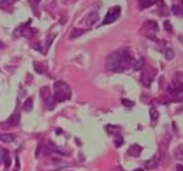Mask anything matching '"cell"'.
I'll list each match as a JSON object with an SVG mask.
<instances>
[{"instance_id": "cell-1", "label": "cell", "mask_w": 183, "mask_h": 171, "mask_svg": "<svg viewBox=\"0 0 183 171\" xmlns=\"http://www.w3.org/2000/svg\"><path fill=\"white\" fill-rule=\"evenodd\" d=\"M106 68L113 72H123L126 68H128V65L122 61L120 52H117L107 58Z\"/></svg>"}, {"instance_id": "cell-2", "label": "cell", "mask_w": 183, "mask_h": 171, "mask_svg": "<svg viewBox=\"0 0 183 171\" xmlns=\"http://www.w3.org/2000/svg\"><path fill=\"white\" fill-rule=\"evenodd\" d=\"M71 97V89L69 86L63 81L55 83V95L54 99L57 102H62Z\"/></svg>"}, {"instance_id": "cell-3", "label": "cell", "mask_w": 183, "mask_h": 171, "mask_svg": "<svg viewBox=\"0 0 183 171\" xmlns=\"http://www.w3.org/2000/svg\"><path fill=\"white\" fill-rule=\"evenodd\" d=\"M120 13H121V8L119 6H115V7L111 8L107 12V13L104 19V21H103V24H110L113 21H115L120 16Z\"/></svg>"}, {"instance_id": "cell-4", "label": "cell", "mask_w": 183, "mask_h": 171, "mask_svg": "<svg viewBox=\"0 0 183 171\" xmlns=\"http://www.w3.org/2000/svg\"><path fill=\"white\" fill-rule=\"evenodd\" d=\"M98 19H99L98 13L97 12H91L85 17L84 22H85L87 27H91L94 24L97 23V21L98 20Z\"/></svg>"}, {"instance_id": "cell-5", "label": "cell", "mask_w": 183, "mask_h": 171, "mask_svg": "<svg viewBox=\"0 0 183 171\" xmlns=\"http://www.w3.org/2000/svg\"><path fill=\"white\" fill-rule=\"evenodd\" d=\"M141 151H142V148H141L139 145H138V144H132V145L129 148L128 153H129L130 155L133 156V157H138V156H139Z\"/></svg>"}, {"instance_id": "cell-6", "label": "cell", "mask_w": 183, "mask_h": 171, "mask_svg": "<svg viewBox=\"0 0 183 171\" xmlns=\"http://www.w3.org/2000/svg\"><path fill=\"white\" fill-rule=\"evenodd\" d=\"M157 166H158V159L155 158V156L152 159H150L149 161H147V163H146V169L148 170H153V169H156Z\"/></svg>"}, {"instance_id": "cell-7", "label": "cell", "mask_w": 183, "mask_h": 171, "mask_svg": "<svg viewBox=\"0 0 183 171\" xmlns=\"http://www.w3.org/2000/svg\"><path fill=\"white\" fill-rule=\"evenodd\" d=\"M20 121V113L18 111H15L12 116L10 117V119L7 121V123L10 125V126H16L18 125Z\"/></svg>"}, {"instance_id": "cell-8", "label": "cell", "mask_w": 183, "mask_h": 171, "mask_svg": "<svg viewBox=\"0 0 183 171\" xmlns=\"http://www.w3.org/2000/svg\"><path fill=\"white\" fill-rule=\"evenodd\" d=\"M85 33V30L80 29V28H73L70 34V39H75L79 37H81L82 34Z\"/></svg>"}, {"instance_id": "cell-9", "label": "cell", "mask_w": 183, "mask_h": 171, "mask_svg": "<svg viewBox=\"0 0 183 171\" xmlns=\"http://www.w3.org/2000/svg\"><path fill=\"white\" fill-rule=\"evenodd\" d=\"M40 96L44 99V100H48L50 97V91H49V87L45 86L40 88Z\"/></svg>"}, {"instance_id": "cell-10", "label": "cell", "mask_w": 183, "mask_h": 171, "mask_svg": "<svg viewBox=\"0 0 183 171\" xmlns=\"http://www.w3.org/2000/svg\"><path fill=\"white\" fill-rule=\"evenodd\" d=\"M0 141L5 143H9L13 141V136L10 134H2L0 135Z\"/></svg>"}, {"instance_id": "cell-11", "label": "cell", "mask_w": 183, "mask_h": 171, "mask_svg": "<svg viewBox=\"0 0 183 171\" xmlns=\"http://www.w3.org/2000/svg\"><path fill=\"white\" fill-rule=\"evenodd\" d=\"M144 63H145L144 59H139V60H137L134 62V64H133V70L135 71H140L143 68V66H144Z\"/></svg>"}, {"instance_id": "cell-12", "label": "cell", "mask_w": 183, "mask_h": 171, "mask_svg": "<svg viewBox=\"0 0 183 171\" xmlns=\"http://www.w3.org/2000/svg\"><path fill=\"white\" fill-rule=\"evenodd\" d=\"M33 109V102L31 99H27L23 103V110L27 112H30Z\"/></svg>"}, {"instance_id": "cell-13", "label": "cell", "mask_w": 183, "mask_h": 171, "mask_svg": "<svg viewBox=\"0 0 183 171\" xmlns=\"http://www.w3.org/2000/svg\"><path fill=\"white\" fill-rule=\"evenodd\" d=\"M173 87H174V88H175V90L177 93H182L183 92V83L182 82H181V81L177 80V81H174L173 83Z\"/></svg>"}, {"instance_id": "cell-14", "label": "cell", "mask_w": 183, "mask_h": 171, "mask_svg": "<svg viewBox=\"0 0 183 171\" xmlns=\"http://www.w3.org/2000/svg\"><path fill=\"white\" fill-rule=\"evenodd\" d=\"M174 56H175V53H174V51L172 48H167L165 50V58H166V60H173Z\"/></svg>"}, {"instance_id": "cell-15", "label": "cell", "mask_w": 183, "mask_h": 171, "mask_svg": "<svg viewBox=\"0 0 183 171\" xmlns=\"http://www.w3.org/2000/svg\"><path fill=\"white\" fill-rule=\"evenodd\" d=\"M149 113H150V117H151V120H152V121H156V120L158 119V117H159L158 111H156L154 108H150Z\"/></svg>"}, {"instance_id": "cell-16", "label": "cell", "mask_w": 183, "mask_h": 171, "mask_svg": "<svg viewBox=\"0 0 183 171\" xmlns=\"http://www.w3.org/2000/svg\"><path fill=\"white\" fill-rule=\"evenodd\" d=\"M4 162H5V165H6V168H9L11 165V158L10 156H9V153H8V151H6V155H5V157H4Z\"/></svg>"}, {"instance_id": "cell-17", "label": "cell", "mask_w": 183, "mask_h": 171, "mask_svg": "<svg viewBox=\"0 0 183 171\" xmlns=\"http://www.w3.org/2000/svg\"><path fill=\"white\" fill-rule=\"evenodd\" d=\"M114 143H115V146H116V147L122 146V143H123V139H122V137L121 136L117 135V136H116L115 139H114Z\"/></svg>"}, {"instance_id": "cell-18", "label": "cell", "mask_w": 183, "mask_h": 171, "mask_svg": "<svg viewBox=\"0 0 183 171\" xmlns=\"http://www.w3.org/2000/svg\"><path fill=\"white\" fill-rule=\"evenodd\" d=\"M47 101H48V110H53L54 107H55V99H54V97L50 96Z\"/></svg>"}, {"instance_id": "cell-19", "label": "cell", "mask_w": 183, "mask_h": 171, "mask_svg": "<svg viewBox=\"0 0 183 171\" xmlns=\"http://www.w3.org/2000/svg\"><path fill=\"white\" fill-rule=\"evenodd\" d=\"M122 105H124L125 107H132L134 105V102L129 99H122Z\"/></svg>"}, {"instance_id": "cell-20", "label": "cell", "mask_w": 183, "mask_h": 171, "mask_svg": "<svg viewBox=\"0 0 183 171\" xmlns=\"http://www.w3.org/2000/svg\"><path fill=\"white\" fill-rule=\"evenodd\" d=\"M147 24L154 30H158V25H157V23H156L155 21H154V20H148V21L147 22Z\"/></svg>"}, {"instance_id": "cell-21", "label": "cell", "mask_w": 183, "mask_h": 171, "mask_svg": "<svg viewBox=\"0 0 183 171\" xmlns=\"http://www.w3.org/2000/svg\"><path fill=\"white\" fill-rule=\"evenodd\" d=\"M163 25H164V28H165V30H167V31L173 32V26H172V24L170 23L169 20H165L164 23H163Z\"/></svg>"}, {"instance_id": "cell-22", "label": "cell", "mask_w": 183, "mask_h": 171, "mask_svg": "<svg viewBox=\"0 0 183 171\" xmlns=\"http://www.w3.org/2000/svg\"><path fill=\"white\" fill-rule=\"evenodd\" d=\"M34 70L36 71L37 73H39V74H42L43 73V70H42V68H41L40 65H39V63H37V62H34Z\"/></svg>"}, {"instance_id": "cell-23", "label": "cell", "mask_w": 183, "mask_h": 171, "mask_svg": "<svg viewBox=\"0 0 183 171\" xmlns=\"http://www.w3.org/2000/svg\"><path fill=\"white\" fill-rule=\"evenodd\" d=\"M167 91L170 93V94H172V95H176V94H178L176 90H175V88H174V87H173V84H171V85H169L168 86V87H167Z\"/></svg>"}, {"instance_id": "cell-24", "label": "cell", "mask_w": 183, "mask_h": 171, "mask_svg": "<svg viewBox=\"0 0 183 171\" xmlns=\"http://www.w3.org/2000/svg\"><path fill=\"white\" fill-rule=\"evenodd\" d=\"M6 151H5L4 149H0V161L4 160V157H5V155H6Z\"/></svg>"}, {"instance_id": "cell-25", "label": "cell", "mask_w": 183, "mask_h": 171, "mask_svg": "<svg viewBox=\"0 0 183 171\" xmlns=\"http://www.w3.org/2000/svg\"><path fill=\"white\" fill-rule=\"evenodd\" d=\"M173 12L175 14H178V13H179V7L176 6H173Z\"/></svg>"}, {"instance_id": "cell-26", "label": "cell", "mask_w": 183, "mask_h": 171, "mask_svg": "<svg viewBox=\"0 0 183 171\" xmlns=\"http://www.w3.org/2000/svg\"><path fill=\"white\" fill-rule=\"evenodd\" d=\"M176 170L183 171V165H181V164H179V165H177V167H176Z\"/></svg>"}, {"instance_id": "cell-27", "label": "cell", "mask_w": 183, "mask_h": 171, "mask_svg": "<svg viewBox=\"0 0 183 171\" xmlns=\"http://www.w3.org/2000/svg\"><path fill=\"white\" fill-rule=\"evenodd\" d=\"M31 2L32 4H34V5H38L40 2V0H31Z\"/></svg>"}]
</instances>
